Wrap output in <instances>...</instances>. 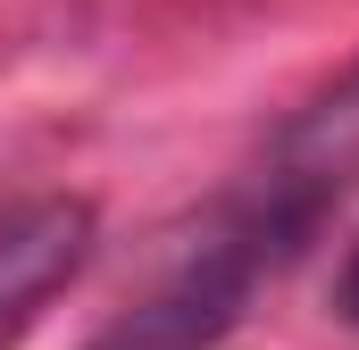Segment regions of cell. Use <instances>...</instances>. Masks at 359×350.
Masks as SVG:
<instances>
[{"mask_svg":"<svg viewBox=\"0 0 359 350\" xmlns=\"http://www.w3.org/2000/svg\"><path fill=\"white\" fill-rule=\"evenodd\" d=\"M309 225H318V209H301L292 192L251 183V192L201 234V251H192L134 317H117L92 350H217L234 334V317L251 309V292L301 251Z\"/></svg>","mask_w":359,"mask_h":350,"instance_id":"cell-1","label":"cell"},{"mask_svg":"<svg viewBox=\"0 0 359 350\" xmlns=\"http://www.w3.org/2000/svg\"><path fill=\"white\" fill-rule=\"evenodd\" d=\"M92 259V200L34 192L0 209V350L17 342Z\"/></svg>","mask_w":359,"mask_h":350,"instance_id":"cell-2","label":"cell"},{"mask_svg":"<svg viewBox=\"0 0 359 350\" xmlns=\"http://www.w3.org/2000/svg\"><path fill=\"white\" fill-rule=\"evenodd\" d=\"M268 192H292L301 209L326 217V200H343L359 183V67L343 84H326L284 134L268 142V167H259Z\"/></svg>","mask_w":359,"mask_h":350,"instance_id":"cell-3","label":"cell"},{"mask_svg":"<svg viewBox=\"0 0 359 350\" xmlns=\"http://www.w3.org/2000/svg\"><path fill=\"white\" fill-rule=\"evenodd\" d=\"M334 317L359 326V234H351V251H343V267H334Z\"/></svg>","mask_w":359,"mask_h":350,"instance_id":"cell-4","label":"cell"}]
</instances>
